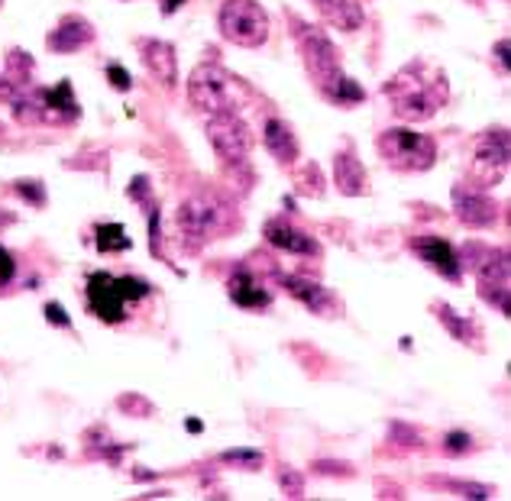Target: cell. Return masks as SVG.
<instances>
[{
	"label": "cell",
	"mask_w": 511,
	"mask_h": 501,
	"mask_svg": "<svg viewBox=\"0 0 511 501\" xmlns=\"http://www.w3.org/2000/svg\"><path fill=\"white\" fill-rule=\"evenodd\" d=\"M454 211H456V220L473 226V230H485V226H492L498 220L495 201L489 194H483V191L463 188V184L454 188Z\"/></svg>",
	"instance_id": "12"
},
{
	"label": "cell",
	"mask_w": 511,
	"mask_h": 501,
	"mask_svg": "<svg viewBox=\"0 0 511 501\" xmlns=\"http://www.w3.org/2000/svg\"><path fill=\"white\" fill-rule=\"evenodd\" d=\"M107 78H110V85H114L117 91H130V75L123 65H117V62L107 65Z\"/></svg>",
	"instance_id": "34"
},
{
	"label": "cell",
	"mask_w": 511,
	"mask_h": 501,
	"mask_svg": "<svg viewBox=\"0 0 511 501\" xmlns=\"http://www.w3.org/2000/svg\"><path fill=\"white\" fill-rule=\"evenodd\" d=\"M46 320H49V324H56V327H65V330L71 327V318L65 314L62 304H56V301L46 304Z\"/></svg>",
	"instance_id": "35"
},
{
	"label": "cell",
	"mask_w": 511,
	"mask_h": 501,
	"mask_svg": "<svg viewBox=\"0 0 511 501\" xmlns=\"http://www.w3.org/2000/svg\"><path fill=\"white\" fill-rule=\"evenodd\" d=\"M318 10L330 26L343 29V33H353L366 20L360 0H318Z\"/></svg>",
	"instance_id": "22"
},
{
	"label": "cell",
	"mask_w": 511,
	"mask_h": 501,
	"mask_svg": "<svg viewBox=\"0 0 511 501\" xmlns=\"http://www.w3.org/2000/svg\"><path fill=\"white\" fill-rule=\"evenodd\" d=\"M320 91H324V98L327 100H334V104H340V107H349V104H360L362 98H366V91H362L360 85H356L353 78H347V75H334L330 81H324L320 85Z\"/></svg>",
	"instance_id": "24"
},
{
	"label": "cell",
	"mask_w": 511,
	"mask_h": 501,
	"mask_svg": "<svg viewBox=\"0 0 511 501\" xmlns=\"http://www.w3.org/2000/svg\"><path fill=\"white\" fill-rule=\"evenodd\" d=\"M182 4H185V0H162V14H165V16H172L178 7H182Z\"/></svg>",
	"instance_id": "39"
},
{
	"label": "cell",
	"mask_w": 511,
	"mask_h": 501,
	"mask_svg": "<svg viewBox=\"0 0 511 501\" xmlns=\"http://www.w3.org/2000/svg\"><path fill=\"white\" fill-rule=\"evenodd\" d=\"M207 140H211L214 152L224 159L227 165H243L253 149V133H249L246 120L236 110L227 113H211V120L204 127Z\"/></svg>",
	"instance_id": "7"
},
{
	"label": "cell",
	"mask_w": 511,
	"mask_h": 501,
	"mask_svg": "<svg viewBox=\"0 0 511 501\" xmlns=\"http://www.w3.org/2000/svg\"><path fill=\"white\" fill-rule=\"evenodd\" d=\"M298 52L305 58L311 78H318V85L330 81L334 75H340V52L334 49V43L327 39L320 29L305 26L298 33Z\"/></svg>",
	"instance_id": "10"
},
{
	"label": "cell",
	"mask_w": 511,
	"mask_h": 501,
	"mask_svg": "<svg viewBox=\"0 0 511 501\" xmlns=\"http://www.w3.org/2000/svg\"><path fill=\"white\" fill-rule=\"evenodd\" d=\"M433 314H437V320H441L443 327L450 330V337L460 339V343H476L479 346V327L473 324L469 318H460V314L450 308V304H433Z\"/></svg>",
	"instance_id": "23"
},
{
	"label": "cell",
	"mask_w": 511,
	"mask_h": 501,
	"mask_svg": "<svg viewBox=\"0 0 511 501\" xmlns=\"http://www.w3.org/2000/svg\"><path fill=\"white\" fill-rule=\"evenodd\" d=\"M334 178L340 194H349V198H360V194L370 191V178H366V169H362V162L356 159L353 149H347V152H340L334 159Z\"/></svg>",
	"instance_id": "18"
},
{
	"label": "cell",
	"mask_w": 511,
	"mask_h": 501,
	"mask_svg": "<svg viewBox=\"0 0 511 501\" xmlns=\"http://www.w3.org/2000/svg\"><path fill=\"white\" fill-rule=\"evenodd\" d=\"M227 295L236 308H246V311H263V308H269L272 304V291L266 288L263 278L256 276L253 268H246V266H240L234 276H230Z\"/></svg>",
	"instance_id": "15"
},
{
	"label": "cell",
	"mask_w": 511,
	"mask_h": 501,
	"mask_svg": "<svg viewBox=\"0 0 511 501\" xmlns=\"http://www.w3.org/2000/svg\"><path fill=\"white\" fill-rule=\"evenodd\" d=\"M240 94H246V85L234 78L221 65H198L188 78V98L204 113H227L240 107Z\"/></svg>",
	"instance_id": "4"
},
{
	"label": "cell",
	"mask_w": 511,
	"mask_h": 501,
	"mask_svg": "<svg viewBox=\"0 0 511 501\" xmlns=\"http://www.w3.org/2000/svg\"><path fill=\"white\" fill-rule=\"evenodd\" d=\"M433 485L456 488V492H463V498H492V488L476 485V482H441V479H433Z\"/></svg>",
	"instance_id": "30"
},
{
	"label": "cell",
	"mask_w": 511,
	"mask_h": 501,
	"mask_svg": "<svg viewBox=\"0 0 511 501\" xmlns=\"http://www.w3.org/2000/svg\"><path fill=\"white\" fill-rule=\"evenodd\" d=\"M188 431H192V433H201V421H194V417H192V421H188Z\"/></svg>",
	"instance_id": "40"
},
{
	"label": "cell",
	"mask_w": 511,
	"mask_h": 501,
	"mask_svg": "<svg viewBox=\"0 0 511 501\" xmlns=\"http://www.w3.org/2000/svg\"><path fill=\"white\" fill-rule=\"evenodd\" d=\"M152 295V285L136 276H107V272H91L88 276V311L104 324H123L127 308L142 297Z\"/></svg>",
	"instance_id": "3"
},
{
	"label": "cell",
	"mask_w": 511,
	"mask_h": 501,
	"mask_svg": "<svg viewBox=\"0 0 511 501\" xmlns=\"http://www.w3.org/2000/svg\"><path fill=\"white\" fill-rule=\"evenodd\" d=\"M127 194L136 201V204L146 207V220H150V246H152V256H159V249H162V226H159V204H156V198H152L150 178L136 175L133 182H130Z\"/></svg>",
	"instance_id": "21"
},
{
	"label": "cell",
	"mask_w": 511,
	"mask_h": 501,
	"mask_svg": "<svg viewBox=\"0 0 511 501\" xmlns=\"http://www.w3.org/2000/svg\"><path fill=\"white\" fill-rule=\"evenodd\" d=\"M412 249L421 256V262H424L427 268H433V272H437V276L450 278V282H460V276H463V262H460V256H456V249L450 246L447 240H441V236L424 234V236H414V240H412Z\"/></svg>",
	"instance_id": "11"
},
{
	"label": "cell",
	"mask_w": 511,
	"mask_h": 501,
	"mask_svg": "<svg viewBox=\"0 0 511 501\" xmlns=\"http://www.w3.org/2000/svg\"><path fill=\"white\" fill-rule=\"evenodd\" d=\"M236 226V214L221 194L214 191H201L192 194L185 204L178 207V230L185 234L192 249H198L207 240H224Z\"/></svg>",
	"instance_id": "2"
},
{
	"label": "cell",
	"mask_w": 511,
	"mask_h": 501,
	"mask_svg": "<svg viewBox=\"0 0 511 501\" xmlns=\"http://www.w3.org/2000/svg\"><path fill=\"white\" fill-rule=\"evenodd\" d=\"M282 285H285V291H288L291 297H298V301L305 304L311 314H320V318H334V314L340 311V301L334 297V291L324 288V285L314 282V278L285 276Z\"/></svg>",
	"instance_id": "14"
},
{
	"label": "cell",
	"mask_w": 511,
	"mask_h": 501,
	"mask_svg": "<svg viewBox=\"0 0 511 501\" xmlns=\"http://www.w3.org/2000/svg\"><path fill=\"white\" fill-rule=\"evenodd\" d=\"M314 469H318V473H327V475H349V466L347 463H324V459H320V463H314Z\"/></svg>",
	"instance_id": "37"
},
{
	"label": "cell",
	"mask_w": 511,
	"mask_h": 501,
	"mask_svg": "<svg viewBox=\"0 0 511 501\" xmlns=\"http://www.w3.org/2000/svg\"><path fill=\"white\" fill-rule=\"evenodd\" d=\"M91 39H94L91 23L81 20V16H65V20L49 33L46 46L56 52H75V49H81V46L91 43Z\"/></svg>",
	"instance_id": "19"
},
{
	"label": "cell",
	"mask_w": 511,
	"mask_h": 501,
	"mask_svg": "<svg viewBox=\"0 0 511 501\" xmlns=\"http://www.w3.org/2000/svg\"><path fill=\"white\" fill-rule=\"evenodd\" d=\"M278 485H282V492L288 495V498H305V479H301L295 469H285V473L278 475Z\"/></svg>",
	"instance_id": "32"
},
{
	"label": "cell",
	"mask_w": 511,
	"mask_h": 501,
	"mask_svg": "<svg viewBox=\"0 0 511 501\" xmlns=\"http://www.w3.org/2000/svg\"><path fill=\"white\" fill-rule=\"evenodd\" d=\"M263 142L282 165H291L295 159H298V140H295V133H291L288 123L278 120V117H269V120H266Z\"/></svg>",
	"instance_id": "20"
},
{
	"label": "cell",
	"mask_w": 511,
	"mask_h": 501,
	"mask_svg": "<svg viewBox=\"0 0 511 501\" xmlns=\"http://www.w3.org/2000/svg\"><path fill=\"white\" fill-rule=\"evenodd\" d=\"M98 249L100 253H127L133 246V240L127 236L123 224H98Z\"/></svg>",
	"instance_id": "25"
},
{
	"label": "cell",
	"mask_w": 511,
	"mask_h": 501,
	"mask_svg": "<svg viewBox=\"0 0 511 501\" xmlns=\"http://www.w3.org/2000/svg\"><path fill=\"white\" fill-rule=\"evenodd\" d=\"M473 450V437H469L466 431H450L447 437H443V453L447 456H463V453Z\"/></svg>",
	"instance_id": "29"
},
{
	"label": "cell",
	"mask_w": 511,
	"mask_h": 501,
	"mask_svg": "<svg viewBox=\"0 0 511 501\" xmlns=\"http://www.w3.org/2000/svg\"><path fill=\"white\" fill-rule=\"evenodd\" d=\"M476 285L485 304H492L498 314H508V295H511V278H508V253L505 249H489L483 259L476 262Z\"/></svg>",
	"instance_id": "9"
},
{
	"label": "cell",
	"mask_w": 511,
	"mask_h": 501,
	"mask_svg": "<svg viewBox=\"0 0 511 501\" xmlns=\"http://www.w3.org/2000/svg\"><path fill=\"white\" fill-rule=\"evenodd\" d=\"M266 240L291 256H320V243L308 236L305 230H298L295 224H288L285 217L266 220Z\"/></svg>",
	"instance_id": "16"
},
{
	"label": "cell",
	"mask_w": 511,
	"mask_h": 501,
	"mask_svg": "<svg viewBox=\"0 0 511 501\" xmlns=\"http://www.w3.org/2000/svg\"><path fill=\"white\" fill-rule=\"evenodd\" d=\"M298 188L305 191V194H314V198L324 194V175H320L318 165H305V172H301V178H298Z\"/></svg>",
	"instance_id": "27"
},
{
	"label": "cell",
	"mask_w": 511,
	"mask_h": 501,
	"mask_svg": "<svg viewBox=\"0 0 511 501\" xmlns=\"http://www.w3.org/2000/svg\"><path fill=\"white\" fill-rule=\"evenodd\" d=\"M389 440H391V444H398V446H421V433L412 431L408 423H391Z\"/></svg>",
	"instance_id": "31"
},
{
	"label": "cell",
	"mask_w": 511,
	"mask_h": 501,
	"mask_svg": "<svg viewBox=\"0 0 511 501\" xmlns=\"http://www.w3.org/2000/svg\"><path fill=\"white\" fill-rule=\"evenodd\" d=\"M508 130H485L476 140V152H473V178H476L483 188H492V184L502 182L505 169H508Z\"/></svg>",
	"instance_id": "8"
},
{
	"label": "cell",
	"mask_w": 511,
	"mask_h": 501,
	"mask_svg": "<svg viewBox=\"0 0 511 501\" xmlns=\"http://www.w3.org/2000/svg\"><path fill=\"white\" fill-rule=\"evenodd\" d=\"M120 411H133V414L140 417H152V402H146V398L140 395H120Z\"/></svg>",
	"instance_id": "33"
},
{
	"label": "cell",
	"mask_w": 511,
	"mask_h": 501,
	"mask_svg": "<svg viewBox=\"0 0 511 501\" xmlns=\"http://www.w3.org/2000/svg\"><path fill=\"white\" fill-rule=\"evenodd\" d=\"M382 94L391 100V110L408 123L431 120L450 98L447 75L431 62H408L385 81Z\"/></svg>",
	"instance_id": "1"
},
{
	"label": "cell",
	"mask_w": 511,
	"mask_h": 501,
	"mask_svg": "<svg viewBox=\"0 0 511 501\" xmlns=\"http://www.w3.org/2000/svg\"><path fill=\"white\" fill-rule=\"evenodd\" d=\"M379 156L385 159V165L398 172H427L437 162V142L433 136L418 133L408 127H391L385 133H379L376 140Z\"/></svg>",
	"instance_id": "5"
},
{
	"label": "cell",
	"mask_w": 511,
	"mask_h": 501,
	"mask_svg": "<svg viewBox=\"0 0 511 501\" xmlns=\"http://www.w3.org/2000/svg\"><path fill=\"white\" fill-rule=\"evenodd\" d=\"M23 107H36L39 110V117L49 123H68L78 117V100H75V94H71V85L68 81H58L56 88H49V91H39V100H16V110H23Z\"/></svg>",
	"instance_id": "13"
},
{
	"label": "cell",
	"mask_w": 511,
	"mask_h": 501,
	"mask_svg": "<svg viewBox=\"0 0 511 501\" xmlns=\"http://www.w3.org/2000/svg\"><path fill=\"white\" fill-rule=\"evenodd\" d=\"M16 194H20L23 201H29L33 207H43L46 204V188L43 182H26V178H20V182L14 184Z\"/></svg>",
	"instance_id": "28"
},
{
	"label": "cell",
	"mask_w": 511,
	"mask_h": 501,
	"mask_svg": "<svg viewBox=\"0 0 511 501\" xmlns=\"http://www.w3.org/2000/svg\"><path fill=\"white\" fill-rule=\"evenodd\" d=\"M14 272H16V262H14V256H10L7 249L0 246V285L14 282Z\"/></svg>",
	"instance_id": "36"
},
{
	"label": "cell",
	"mask_w": 511,
	"mask_h": 501,
	"mask_svg": "<svg viewBox=\"0 0 511 501\" xmlns=\"http://www.w3.org/2000/svg\"><path fill=\"white\" fill-rule=\"evenodd\" d=\"M140 49H142L146 68H150L165 88H175V81H178L175 49H172L169 43H162V39H140Z\"/></svg>",
	"instance_id": "17"
},
{
	"label": "cell",
	"mask_w": 511,
	"mask_h": 501,
	"mask_svg": "<svg viewBox=\"0 0 511 501\" xmlns=\"http://www.w3.org/2000/svg\"><path fill=\"white\" fill-rule=\"evenodd\" d=\"M224 39L246 49H259L269 39V14H266L256 0H227L217 14Z\"/></svg>",
	"instance_id": "6"
},
{
	"label": "cell",
	"mask_w": 511,
	"mask_h": 501,
	"mask_svg": "<svg viewBox=\"0 0 511 501\" xmlns=\"http://www.w3.org/2000/svg\"><path fill=\"white\" fill-rule=\"evenodd\" d=\"M221 463L243 469V473H256V469H263L266 456H263V450H253V446H236V450L221 453Z\"/></svg>",
	"instance_id": "26"
},
{
	"label": "cell",
	"mask_w": 511,
	"mask_h": 501,
	"mask_svg": "<svg viewBox=\"0 0 511 501\" xmlns=\"http://www.w3.org/2000/svg\"><path fill=\"white\" fill-rule=\"evenodd\" d=\"M495 56H498V65H502V71H508V39H498Z\"/></svg>",
	"instance_id": "38"
}]
</instances>
